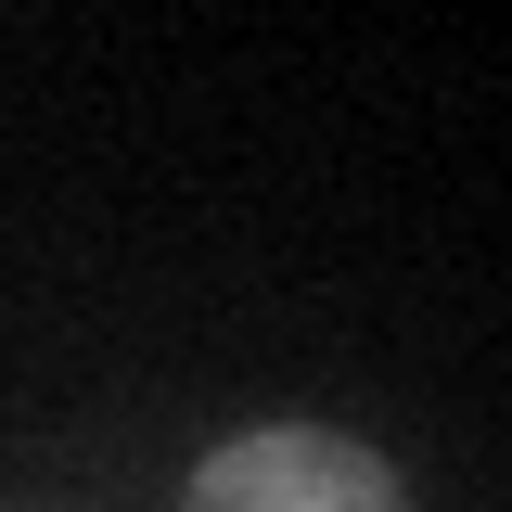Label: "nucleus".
<instances>
[{
	"mask_svg": "<svg viewBox=\"0 0 512 512\" xmlns=\"http://www.w3.org/2000/svg\"><path fill=\"white\" fill-rule=\"evenodd\" d=\"M180 512H410V487L384 448L333 436V423H244L192 461Z\"/></svg>",
	"mask_w": 512,
	"mask_h": 512,
	"instance_id": "f257e3e1",
	"label": "nucleus"
}]
</instances>
